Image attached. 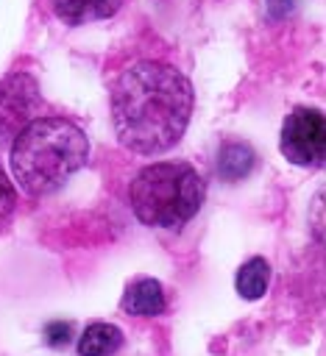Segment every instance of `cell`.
<instances>
[{"label":"cell","instance_id":"obj_3","mask_svg":"<svg viewBox=\"0 0 326 356\" xmlns=\"http://www.w3.org/2000/svg\"><path fill=\"white\" fill-rule=\"evenodd\" d=\"M203 178L187 161L148 164L134 175L128 186V200L137 220L150 228L167 231L187 225L203 206Z\"/></svg>","mask_w":326,"mask_h":356},{"label":"cell","instance_id":"obj_12","mask_svg":"<svg viewBox=\"0 0 326 356\" xmlns=\"http://www.w3.org/2000/svg\"><path fill=\"white\" fill-rule=\"evenodd\" d=\"M70 337H72V325H70V323L56 320V323H47V325H45V339H47V345H53V348H64V345L70 342Z\"/></svg>","mask_w":326,"mask_h":356},{"label":"cell","instance_id":"obj_8","mask_svg":"<svg viewBox=\"0 0 326 356\" xmlns=\"http://www.w3.org/2000/svg\"><path fill=\"white\" fill-rule=\"evenodd\" d=\"M123 345V331L111 323H89L78 337V356H114Z\"/></svg>","mask_w":326,"mask_h":356},{"label":"cell","instance_id":"obj_5","mask_svg":"<svg viewBox=\"0 0 326 356\" xmlns=\"http://www.w3.org/2000/svg\"><path fill=\"white\" fill-rule=\"evenodd\" d=\"M39 108V86L28 72H11L0 81V150L8 147L31 120H36Z\"/></svg>","mask_w":326,"mask_h":356},{"label":"cell","instance_id":"obj_10","mask_svg":"<svg viewBox=\"0 0 326 356\" xmlns=\"http://www.w3.org/2000/svg\"><path fill=\"white\" fill-rule=\"evenodd\" d=\"M270 284V264L262 256L248 259L245 264H240L237 275H234V289L245 298V300H256L267 292Z\"/></svg>","mask_w":326,"mask_h":356},{"label":"cell","instance_id":"obj_4","mask_svg":"<svg viewBox=\"0 0 326 356\" xmlns=\"http://www.w3.org/2000/svg\"><path fill=\"white\" fill-rule=\"evenodd\" d=\"M279 150L298 167H320L326 159V120L318 108L298 106L281 125Z\"/></svg>","mask_w":326,"mask_h":356},{"label":"cell","instance_id":"obj_2","mask_svg":"<svg viewBox=\"0 0 326 356\" xmlns=\"http://www.w3.org/2000/svg\"><path fill=\"white\" fill-rule=\"evenodd\" d=\"M86 159V134L64 117H36L11 142V175L31 197L61 189Z\"/></svg>","mask_w":326,"mask_h":356},{"label":"cell","instance_id":"obj_6","mask_svg":"<svg viewBox=\"0 0 326 356\" xmlns=\"http://www.w3.org/2000/svg\"><path fill=\"white\" fill-rule=\"evenodd\" d=\"M167 306L164 300V289L156 278H137L128 284V289L123 292V300H120V309L125 314H134V317H156L162 314Z\"/></svg>","mask_w":326,"mask_h":356},{"label":"cell","instance_id":"obj_13","mask_svg":"<svg viewBox=\"0 0 326 356\" xmlns=\"http://www.w3.org/2000/svg\"><path fill=\"white\" fill-rule=\"evenodd\" d=\"M267 6H270V14H273V17H284V14L295 6V0H270Z\"/></svg>","mask_w":326,"mask_h":356},{"label":"cell","instance_id":"obj_7","mask_svg":"<svg viewBox=\"0 0 326 356\" xmlns=\"http://www.w3.org/2000/svg\"><path fill=\"white\" fill-rule=\"evenodd\" d=\"M47 3L64 25H86V22L109 19L123 6V0H47Z\"/></svg>","mask_w":326,"mask_h":356},{"label":"cell","instance_id":"obj_1","mask_svg":"<svg viewBox=\"0 0 326 356\" xmlns=\"http://www.w3.org/2000/svg\"><path fill=\"white\" fill-rule=\"evenodd\" d=\"M192 83L164 61H137L111 86L117 142L139 156H159L178 145L192 114Z\"/></svg>","mask_w":326,"mask_h":356},{"label":"cell","instance_id":"obj_9","mask_svg":"<svg viewBox=\"0 0 326 356\" xmlns=\"http://www.w3.org/2000/svg\"><path fill=\"white\" fill-rule=\"evenodd\" d=\"M254 161H256V156H254L251 145H245V142H226L220 147V153H217V175L223 181H228V184L242 181L254 170Z\"/></svg>","mask_w":326,"mask_h":356},{"label":"cell","instance_id":"obj_11","mask_svg":"<svg viewBox=\"0 0 326 356\" xmlns=\"http://www.w3.org/2000/svg\"><path fill=\"white\" fill-rule=\"evenodd\" d=\"M14 211H17V192H14V184L6 178V172L0 167V231L11 222Z\"/></svg>","mask_w":326,"mask_h":356}]
</instances>
